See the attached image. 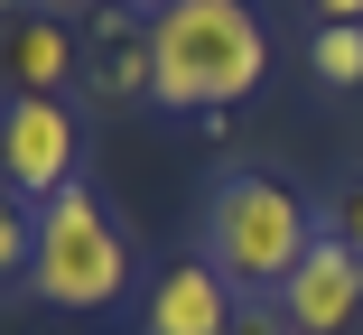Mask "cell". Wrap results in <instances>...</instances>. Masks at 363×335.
<instances>
[{
	"mask_svg": "<svg viewBox=\"0 0 363 335\" xmlns=\"http://www.w3.org/2000/svg\"><path fill=\"white\" fill-rule=\"evenodd\" d=\"M270 75V28L252 0H159L150 10V103L159 112H233Z\"/></svg>",
	"mask_w": 363,
	"mask_h": 335,
	"instance_id": "cell-1",
	"label": "cell"
},
{
	"mask_svg": "<svg viewBox=\"0 0 363 335\" xmlns=\"http://www.w3.org/2000/svg\"><path fill=\"white\" fill-rule=\"evenodd\" d=\"M308 242H317V215L298 205V186L261 168H224L205 186V261L224 271V289H289Z\"/></svg>",
	"mask_w": 363,
	"mask_h": 335,
	"instance_id": "cell-2",
	"label": "cell"
},
{
	"mask_svg": "<svg viewBox=\"0 0 363 335\" xmlns=\"http://www.w3.org/2000/svg\"><path fill=\"white\" fill-rule=\"evenodd\" d=\"M28 289L65 317H103L121 289H130V242L112 224V205L75 177L65 195L38 205V261H28Z\"/></svg>",
	"mask_w": 363,
	"mask_h": 335,
	"instance_id": "cell-3",
	"label": "cell"
},
{
	"mask_svg": "<svg viewBox=\"0 0 363 335\" xmlns=\"http://www.w3.org/2000/svg\"><path fill=\"white\" fill-rule=\"evenodd\" d=\"M75 159H84V130L65 112V93H10V112H0V186L19 205H47V195L75 186Z\"/></svg>",
	"mask_w": 363,
	"mask_h": 335,
	"instance_id": "cell-4",
	"label": "cell"
},
{
	"mask_svg": "<svg viewBox=\"0 0 363 335\" xmlns=\"http://www.w3.org/2000/svg\"><path fill=\"white\" fill-rule=\"evenodd\" d=\"M279 317H289V335H345V326L363 317V251H354L345 233H317L308 261H298L289 289H279Z\"/></svg>",
	"mask_w": 363,
	"mask_h": 335,
	"instance_id": "cell-5",
	"label": "cell"
},
{
	"mask_svg": "<svg viewBox=\"0 0 363 335\" xmlns=\"http://www.w3.org/2000/svg\"><path fill=\"white\" fill-rule=\"evenodd\" d=\"M242 298L224 289V271L214 261H177V271H159L150 307H140V335H233Z\"/></svg>",
	"mask_w": 363,
	"mask_h": 335,
	"instance_id": "cell-6",
	"label": "cell"
},
{
	"mask_svg": "<svg viewBox=\"0 0 363 335\" xmlns=\"http://www.w3.org/2000/svg\"><path fill=\"white\" fill-rule=\"evenodd\" d=\"M94 93L103 103H150V10L130 0H103L94 10Z\"/></svg>",
	"mask_w": 363,
	"mask_h": 335,
	"instance_id": "cell-7",
	"label": "cell"
},
{
	"mask_svg": "<svg viewBox=\"0 0 363 335\" xmlns=\"http://www.w3.org/2000/svg\"><path fill=\"white\" fill-rule=\"evenodd\" d=\"M0 65H10V93H65L84 56H75V28L56 10H19L10 38H0Z\"/></svg>",
	"mask_w": 363,
	"mask_h": 335,
	"instance_id": "cell-8",
	"label": "cell"
},
{
	"mask_svg": "<svg viewBox=\"0 0 363 335\" xmlns=\"http://www.w3.org/2000/svg\"><path fill=\"white\" fill-rule=\"evenodd\" d=\"M308 75H317L326 93H354V84H363V28H317V38H308Z\"/></svg>",
	"mask_w": 363,
	"mask_h": 335,
	"instance_id": "cell-9",
	"label": "cell"
},
{
	"mask_svg": "<svg viewBox=\"0 0 363 335\" xmlns=\"http://www.w3.org/2000/svg\"><path fill=\"white\" fill-rule=\"evenodd\" d=\"M28 261H38V205L0 186V280H28Z\"/></svg>",
	"mask_w": 363,
	"mask_h": 335,
	"instance_id": "cell-10",
	"label": "cell"
},
{
	"mask_svg": "<svg viewBox=\"0 0 363 335\" xmlns=\"http://www.w3.org/2000/svg\"><path fill=\"white\" fill-rule=\"evenodd\" d=\"M326 233H345V242L363 251V168L345 177V195H335V215H326Z\"/></svg>",
	"mask_w": 363,
	"mask_h": 335,
	"instance_id": "cell-11",
	"label": "cell"
},
{
	"mask_svg": "<svg viewBox=\"0 0 363 335\" xmlns=\"http://www.w3.org/2000/svg\"><path fill=\"white\" fill-rule=\"evenodd\" d=\"M317 28H363V0H308Z\"/></svg>",
	"mask_w": 363,
	"mask_h": 335,
	"instance_id": "cell-12",
	"label": "cell"
},
{
	"mask_svg": "<svg viewBox=\"0 0 363 335\" xmlns=\"http://www.w3.org/2000/svg\"><path fill=\"white\" fill-rule=\"evenodd\" d=\"M233 335H289V317H270V307H242V317H233Z\"/></svg>",
	"mask_w": 363,
	"mask_h": 335,
	"instance_id": "cell-13",
	"label": "cell"
},
{
	"mask_svg": "<svg viewBox=\"0 0 363 335\" xmlns=\"http://www.w3.org/2000/svg\"><path fill=\"white\" fill-rule=\"evenodd\" d=\"M38 10H56V19H65V10H84V0H38Z\"/></svg>",
	"mask_w": 363,
	"mask_h": 335,
	"instance_id": "cell-14",
	"label": "cell"
},
{
	"mask_svg": "<svg viewBox=\"0 0 363 335\" xmlns=\"http://www.w3.org/2000/svg\"><path fill=\"white\" fill-rule=\"evenodd\" d=\"M130 10H159V0H130Z\"/></svg>",
	"mask_w": 363,
	"mask_h": 335,
	"instance_id": "cell-15",
	"label": "cell"
},
{
	"mask_svg": "<svg viewBox=\"0 0 363 335\" xmlns=\"http://www.w3.org/2000/svg\"><path fill=\"white\" fill-rule=\"evenodd\" d=\"M0 10H10V0H0Z\"/></svg>",
	"mask_w": 363,
	"mask_h": 335,
	"instance_id": "cell-16",
	"label": "cell"
}]
</instances>
